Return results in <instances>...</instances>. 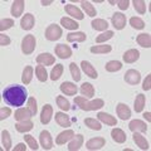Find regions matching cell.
<instances>
[{
	"mask_svg": "<svg viewBox=\"0 0 151 151\" xmlns=\"http://www.w3.org/2000/svg\"><path fill=\"white\" fill-rule=\"evenodd\" d=\"M92 28L94 30H98V32L107 30L108 23H107V20H105V19H94V20H92Z\"/></svg>",
	"mask_w": 151,
	"mask_h": 151,
	"instance_id": "cell-33",
	"label": "cell"
},
{
	"mask_svg": "<svg viewBox=\"0 0 151 151\" xmlns=\"http://www.w3.org/2000/svg\"><path fill=\"white\" fill-rule=\"evenodd\" d=\"M122 68V63L119 62V60H110L107 64H106V70L107 72H119Z\"/></svg>",
	"mask_w": 151,
	"mask_h": 151,
	"instance_id": "cell-42",
	"label": "cell"
},
{
	"mask_svg": "<svg viewBox=\"0 0 151 151\" xmlns=\"http://www.w3.org/2000/svg\"><path fill=\"white\" fill-rule=\"evenodd\" d=\"M150 88H151V74L146 76V79L144 81V84H142L144 91H150Z\"/></svg>",
	"mask_w": 151,
	"mask_h": 151,
	"instance_id": "cell-53",
	"label": "cell"
},
{
	"mask_svg": "<svg viewBox=\"0 0 151 151\" xmlns=\"http://www.w3.org/2000/svg\"><path fill=\"white\" fill-rule=\"evenodd\" d=\"M111 136H112V140L117 144H124L127 140L126 134L124 132V130H121V129H113L111 131Z\"/></svg>",
	"mask_w": 151,
	"mask_h": 151,
	"instance_id": "cell-26",
	"label": "cell"
},
{
	"mask_svg": "<svg viewBox=\"0 0 151 151\" xmlns=\"http://www.w3.org/2000/svg\"><path fill=\"white\" fill-rule=\"evenodd\" d=\"M74 136V131L73 130H65V131H62L60 134L57 136L55 139V144L57 145H64L65 142H68V141H70L73 139Z\"/></svg>",
	"mask_w": 151,
	"mask_h": 151,
	"instance_id": "cell-11",
	"label": "cell"
},
{
	"mask_svg": "<svg viewBox=\"0 0 151 151\" xmlns=\"http://www.w3.org/2000/svg\"><path fill=\"white\" fill-rule=\"evenodd\" d=\"M125 82H127L129 84H132V86H135V84H139L140 81H141V74L139 70L136 69H129L127 72L125 73Z\"/></svg>",
	"mask_w": 151,
	"mask_h": 151,
	"instance_id": "cell-5",
	"label": "cell"
},
{
	"mask_svg": "<svg viewBox=\"0 0 151 151\" xmlns=\"http://www.w3.org/2000/svg\"><path fill=\"white\" fill-rule=\"evenodd\" d=\"M14 25V20L13 19H1V22H0V30L4 32V30H8L13 28Z\"/></svg>",
	"mask_w": 151,
	"mask_h": 151,
	"instance_id": "cell-48",
	"label": "cell"
},
{
	"mask_svg": "<svg viewBox=\"0 0 151 151\" xmlns=\"http://www.w3.org/2000/svg\"><path fill=\"white\" fill-rule=\"evenodd\" d=\"M129 129L132 132H146L147 131V126L141 120H132L129 125Z\"/></svg>",
	"mask_w": 151,
	"mask_h": 151,
	"instance_id": "cell-23",
	"label": "cell"
},
{
	"mask_svg": "<svg viewBox=\"0 0 151 151\" xmlns=\"http://www.w3.org/2000/svg\"><path fill=\"white\" fill-rule=\"evenodd\" d=\"M63 73V64H55V67L50 70V79L52 81H58Z\"/></svg>",
	"mask_w": 151,
	"mask_h": 151,
	"instance_id": "cell-39",
	"label": "cell"
},
{
	"mask_svg": "<svg viewBox=\"0 0 151 151\" xmlns=\"http://www.w3.org/2000/svg\"><path fill=\"white\" fill-rule=\"evenodd\" d=\"M106 145V140L103 137H93L86 142V147L88 150H100Z\"/></svg>",
	"mask_w": 151,
	"mask_h": 151,
	"instance_id": "cell-10",
	"label": "cell"
},
{
	"mask_svg": "<svg viewBox=\"0 0 151 151\" xmlns=\"http://www.w3.org/2000/svg\"><path fill=\"white\" fill-rule=\"evenodd\" d=\"M12 115V110L9 107H1L0 108V120H5Z\"/></svg>",
	"mask_w": 151,
	"mask_h": 151,
	"instance_id": "cell-50",
	"label": "cell"
},
{
	"mask_svg": "<svg viewBox=\"0 0 151 151\" xmlns=\"http://www.w3.org/2000/svg\"><path fill=\"white\" fill-rule=\"evenodd\" d=\"M52 116H53V107L50 105H44L40 112V122L43 125L49 124L52 120Z\"/></svg>",
	"mask_w": 151,
	"mask_h": 151,
	"instance_id": "cell-8",
	"label": "cell"
},
{
	"mask_svg": "<svg viewBox=\"0 0 151 151\" xmlns=\"http://www.w3.org/2000/svg\"><path fill=\"white\" fill-rule=\"evenodd\" d=\"M57 105H58V107L62 111H64V112H67V111L70 110L69 101L65 97H63V96H58V97H57Z\"/></svg>",
	"mask_w": 151,
	"mask_h": 151,
	"instance_id": "cell-40",
	"label": "cell"
},
{
	"mask_svg": "<svg viewBox=\"0 0 151 151\" xmlns=\"http://www.w3.org/2000/svg\"><path fill=\"white\" fill-rule=\"evenodd\" d=\"M81 5H82V9L84 10V13H86L88 17H96L97 15L96 8L92 5L91 1H81Z\"/></svg>",
	"mask_w": 151,
	"mask_h": 151,
	"instance_id": "cell-35",
	"label": "cell"
},
{
	"mask_svg": "<svg viewBox=\"0 0 151 151\" xmlns=\"http://www.w3.org/2000/svg\"><path fill=\"white\" fill-rule=\"evenodd\" d=\"M24 6H25V1L24 0H15L12 5L10 9V13L14 18H19L23 14V10H24Z\"/></svg>",
	"mask_w": 151,
	"mask_h": 151,
	"instance_id": "cell-16",
	"label": "cell"
},
{
	"mask_svg": "<svg viewBox=\"0 0 151 151\" xmlns=\"http://www.w3.org/2000/svg\"><path fill=\"white\" fill-rule=\"evenodd\" d=\"M113 35H115V33L112 30H106L105 33H102V34H100L96 38V43H105V42H107L108 39L113 38Z\"/></svg>",
	"mask_w": 151,
	"mask_h": 151,
	"instance_id": "cell-46",
	"label": "cell"
},
{
	"mask_svg": "<svg viewBox=\"0 0 151 151\" xmlns=\"http://www.w3.org/2000/svg\"><path fill=\"white\" fill-rule=\"evenodd\" d=\"M33 79V68L30 67V65H27V67L24 68V70H23V76H22V82L25 84H29L32 82Z\"/></svg>",
	"mask_w": 151,
	"mask_h": 151,
	"instance_id": "cell-36",
	"label": "cell"
},
{
	"mask_svg": "<svg viewBox=\"0 0 151 151\" xmlns=\"http://www.w3.org/2000/svg\"><path fill=\"white\" fill-rule=\"evenodd\" d=\"M50 4H53V0H43L42 1V5H44V6H48Z\"/></svg>",
	"mask_w": 151,
	"mask_h": 151,
	"instance_id": "cell-56",
	"label": "cell"
},
{
	"mask_svg": "<svg viewBox=\"0 0 151 151\" xmlns=\"http://www.w3.org/2000/svg\"><path fill=\"white\" fill-rule=\"evenodd\" d=\"M91 53H96V54H106L110 53L112 50V47L108 44H101V45H93L91 47Z\"/></svg>",
	"mask_w": 151,
	"mask_h": 151,
	"instance_id": "cell-32",
	"label": "cell"
},
{
	"mask_svg": "<svg viewBox=\"0 0 151 151\" xmlns=\"http://www.w3.org/2000/svg\"><path fill=\"white\" fill-rule=\"evenodd\" d=\"M83 145V135H74L73 139L70 140V142L68 145L69 151H77L81 149V146Z\"/></svg>",
	"mask_w": 151,
	"mask_h": 151,
	"instance_id": "cell-27",
	"label": "cell"
},
{
	"mask_svg": "<svg viewBox=\"0 0 151 151\" xmlns=\"http://www.w3.org/2000/svg\"><path fill=\"white\" fill-rule=\"evenodd\" d=\"M35 76L38 78V81L40 82H45L47 79H48V72H47V69L44 65H37L35 67Z\"/></svg>",
	"mask_w": 151,
	"mask_h": 151,
	"instance_id": "cell-34",
	"label": "cell"
},
{
	"mask_svg": "<svg viewBox=\"0 0 151 151\" xmlns=\"http://www.w3.org/2000/svg\"><path fill=\"white\" fill-rule=\"evenodd\" d=\"M132 5H134L135 10L139 14H145L146 13V3L144 0H134L132 1Z\"/></svg>",
	"mask_w": 151,
	"mask_h": 151,
	"instance_id": "cell-45",
	"label": "cell"
},
{
	"mask_svg": "<svg viewBox=\"0 0 151 151\" xmlns=\"http://www.w3.org/2000/svg\"><path fill=\"white\" fill-rule=\"evenodd\" d=\"M24 140H25V144L29 146V147L32 149V150H34V151H37L38 149H39V146H38V142L35 141V139L33 137L32 135H25L24 136Z\"/></svg>",
	"mask_w": 151,
	"mask_h": 151,
	"instance_id": "cell-47",
	"label": "cell"
},
{
	"mask_svg": "<svg viewBox=\"0 0 151 151\" xmlns=\"http://www.w3.org/2000/svg\"><path fill=\"white\" fill-rule=\"evenodd\" d=\"M145 102H146V100H145V96L144 94H137L136 96V100H135V103H134V108H135V111L136 112H142V110H144V107H145Z\"/></svg>",
	"mask_w": 151,
	"mask_h": 151,
	"instance_id": "cell-37",
	"label": "cell"
},
{
	"mask_svg": "<svg viewBox=\"0 0 151 151\" xmlns=\"http://www.w3.org/2000/svg\"><path fill=\"white\" fill-rule=\"evenodd\" d=\"M108 3H110V4H112V5H115V4H116L117 1H115V0H110V1H108Z\"/></svg>",
	"mask_w": 151,
	"mask_h": 151,
	"instance_id": "cell-57",
	"label": "cell"
},
{
	"mask_svg": "<svg viewBox=\"0 0 151 151\" xmlns=\"http://www.w3.org/2000/svg\"><path fill=\"white\" fill-rule=\"evenodd\" d=\"M60 91H62V93H64L65 96H76V93L78 92V88L72 82H63L60 84Z\"/></svg>",
	"mask_w": 151,
	"mask_h": 151,
	"instance_id": "cell-19",
	"label": "cell"
},
{
	"mask_svg": "<svg viewBox=\"0 0 151 151\" xmlns=\"http://www.w3.org/2000/svg\"><path fill=\"white\" fill-rule=\"evenodd\" d=\"M28 108H29V111L32 112V115H33V116H35V115H37L38 107H37V101H35V98H34V97L28 98Z\"/></svg>",
	"mask_w": 151,
	"mask_h": 151,
	"instance_id": "cell-49",
	"label": "cell"
},
{
	"mask_svg": "<svg viewBox=\"0 0 151 151\" xmlns=\"http://www.w3.org/2000/svg\"><path fill=\"white\" fill-rule=\"evenodd\" d=\"M64 10H65V13H67L68 15H70L72 18L78 19V20H82V19L84 18L81 9L77 8L76 5H72V4H67V5L64 6Z\"/></svg>",
	"mask_w": 151,
	"mask_h": 151,
	"instance_id": "cell-12",
	"label": "cell"
},
{
	"mask_svg": "<svg viewBox=\"0 0 151 151\" xmlns=\"http://www.w3.org/2000/svg\"><path fill=\"white\" fill-rule=\"evenodd\" d=\"M116 112H117V116L124 121L129 120L131 117V110L129 108V106L125 105V103H119L116 107Z\"/></svg>",
	"mask_w": 151,
	"mask_h": 151,
	"instance_id": "cell-15",
	"label": "cell"
},
{
	"mask_svg": "<svg viewBox=\"0 0 151 151\" xmlns=\"http://www.w3.org/2000/svg\"><path fill=\"white\" fill-rule=\"evenodd\" d=\"M86 39H87V35L83 32H74V33L67 34V42H69V43H74V42L76 43H82Z\"/></svg>",
	"mask_w": 151,
	"mask_h": 151,
	"instance_id": "cell-24",
	"label": "cell"
},
{
	"mask_svg": "<svg viewBox=\"0 0 151 151\" xmlns=\"http://www.w3.org/2000/svg\"><path fill=\"white\" fill-rule=\"evenodd\" d=\"M54 50H55V54L58 55V58H60V59H67L72 55V49L65 44H58Z\"/></svg>",
	"mask_w": 151,
	"mask_h": 151,
	"instance_id": "cell-14",
	"label": "cell"
},
{
	"mask_svg": "<svg viewBox=\"0 0 151 151\" xmlns=\"http://www.w3.org/2000/svg\"><path fill=\"white\" fill-rule=\"evenodd\" d=\"M14 117H15L17 121H27V120H30L33 115L32 112L29 111V108H18V110L14 112Z\"/></svg>",
	"mask_w": 151,
	"mask_h": 151,
	"instance_id": "cell-21",
	"label": "cell"
},
{
	"mask_svg": "<svg viewBox=\"0 0 151 151\" xmlns=\"http://www.w3.org/2000/svg\"><path fill=\"white\" fill-rule=\"evenodd\" d=\"M74 103H77V106L83 111H94V110H100L105 106V101L102 98H96V100L88 101L86 97H76Z\"/></svg>",
	"mask_w": 151,
	"mask_h": 151,
	"instance_id": "cell-2",
	"label": "cell"
},
{
	"mask_svg": "<svg viewBox=\"0 0 151 151\" xmlns=\"http://www.w3.org/2000/svg\"><path fill=\"white\" fill-rule=\"evenodd\" d=\"M25 150H27V146H25V144H23V142L18 144L15 147H14V151H25Z\"/></svg>",
	"mask_w": 151,
	"mask_h": 151,
	"instance_id": "cell-54",
	"label": "cell"
},
{
	"mask_svg": "<svg viewBox=\"0 0 151 151\" xmlns=\"http://www.w3.org/2000/svg\"><path fill=\"white\" fill-rule=\"evenodd\" d=\"M10 43H12V40H10V38H9L8 35L0 34V45H1V47H5V45H9Z\"/></svg>",
	"mask_w": 151,
	"mask_h": 151,
	"instance_id": "cell-52",
	"label": "cell"
},
{
	"mask_svg": "<svg viewBox=\"0 0 151 151\" xmlns=\"http://www.w3.org/2000/svg\"><path fill=\"white\" fill-rule=\"evenodd\" d=\"M60 25H63L65 29H69V30H77L79 28V24L73 19H69V18H62L60 19Z\"/></svg>",
	"mask_w": 151,
	"mask_h": 151,
	"instance_id": "cell-31",
	"label": "cell"
},
{
	"mask_svg": "<svg viewBox=\"0 0 151 151\" xmlns=\"http://www.w3.org/2000/svg\"><path fill=\"white\" fill-rule=\"evenodd\" d=\"M35 45H37L35 35L34 34H28V35H25L24 38H23V40H22V52L25 55H29L34 52Z\"/></svg>",
	"mask_w": 151,
	"mask_h": 151,
	"instance_id": "cell-3",
	"label": "cell"
},
{
	"mask_svg": "<svg viewBox=\"0 0 151 151\" xmlns=\"http://www.w3.org/2000/svg\"><path fill=\"white\" fill-rule=\"evenodd\" d=\"M37 62L42 64V65H52V64H54L55 62V58H54V55H52L50 53H40L39 55L37 57Z\"/></svg>",
	"mask_w": 151,
	"mask_h": 151,
	"instance_id": "cell-22",
	"label": "cell"
},
{
	"mask_svg": "<svg viewBox=\"0 0 151 151\" xmlns=\"http://www.w3.org/2000/svg\"><path fill=\"white\" fill-rule=\"evenodd\" d=\"M69 70H70V74H72V77L76 82L81 81V70H79L78 65L76 64V62H72L69 64Z\"/></svg>",
	"mask_w": 151,
	"mask_h": 151,
	"instance_id": "cell-44",
	"label": "cell"
},
{
	"mask_svg": "<svg viewBox=\"0 0 151 151\" xmlns=\"http://www.w3.org/2000/svg\"><path fill=\"white\" fill-rule=\"evenodd\" d=\"M81 67H82V70L84 73H86V76H88L89 78H93V79H96L98 77V73H97V70L94 69L93 65L87 62V60H82V63H81Z\"/></svg>",
	"mask_w": 151,
	"mask_h": 151,
	"instance_id": "cell-20",
	"label": "cell"
},
{
	"mask_svg": "<svg viewBox=\"0 0 151 151\" xmlns=\"http://www.w3.org/2000/svg\"><path fill=\"white\" fill-rule=\"evenodd\" d=\"M116 4H117V6H119L121 10H127L129 6H130V1H129V0H119Z\"/></svg>",
	"mask_w": 151,
	"mask_h": 151,
	"instance_id": "cell-51",
	"label": "cell"
},
{
	"mask_svg": "<svg viewBox=\"0 0 151 151\" xmlns=\"http://www.w3.org/2000/svg\"><path fill=\"white\" fill-rule=\"evenodd\" d=\"M144 119L150 124V122H151V113H150V112H145V113H144Z\"/></svg>",
	"mask_w": 151,
	"mask_h": 151,
	"instance_id": "cell-55",
	"label": "cell"
},
{
	"mask_svg": "<svg viewBox=\"0 0 151 151\" xmlns=\"http://www.w3.org/2000/svg\"><path fill=\"white\" fill-rule=\"evenodd\" d=\"M139 58H140V52L137 49H129L122 55V59H124L125 63H135L136 60H139Z\"/></svg>",
	"mask_w": 151,
	"mask_h": 151,
	"instance_id": "cell-17",
	"label": "cell"
},
{
	"mask_svg": "<svg viewBox=\"0 0 151 151\" xmlns=\"http://www.w3.org/2000/svg\"><path fill=\"white\" fill-rule=\"evenodd\" d=\"M79 92H81V94L83 97H86V98H92L94 96V87L92 86L91 83H88V82H84L81 88H79Z\"/></svg>",
	"mask_w": 151,
	"mask_h": 151,
	"instance_id": "cell-29",
	"label": "cell"
},
{
	"mask_svg": "<svg viewBox=\"0 0 151 151\" xmlns=\"http://www.w3.org/2000/svg\"><path fill=\"white\" fill-rule=\"evenodd\" d=\"M111 23L115 27V29L122 30L126 27V17L122 13H115L111 18Z\"/></svg>",
	"mask_w": 151,
	"mask_h": 151,
	"instance_id": "cell-7",
	"label": "cell"
},
{
	"mask_svg": "<svg viewBox=\"0 0 151 151\" xmlns=\"http://www.w3.org/2000/svg\"><path fill=\"white\" fill-rule=\"evenodd\" d=\"M130 25L134 28V29L141 30V29H144V28H145V22L141 18H139V17H132L130 19Z\"/></svg>",
	"mask_w": 151,
	"mask_h": 151,
	"instance_id": "cell-43",
	"label": "cell"
},
{
	"mask_svg": "<svg viewBox=\"0 0 151 151\" xmlns=\"http://www.w3.org/2000/svg\"><path fill=\"white\" fill-rule=\"evenodd\" d=\"M63 32H62V28L57 24H50L48 28L45 29V38L50 42H55L58 40L60 37H62Z\"/></svg>",
	"mask_w": 151,
	"mask_h": 151,
	"instance_id": "cell-4",
	"label": "cell"
},
{
	"mask_svg": "<svg viewBox=\"0 0 151 151\" xmlns=\"http://www.w3.org/2000/svg\"><path fill=\"white\" fill-rule=\"evenodd\" d=\"M136 42L137 44L141 45L142 48H150L151 47V37L147 33H142V34H139L136 38Z\"/></svg>",
	"mask_w": 151,
	"mask_h": 151,
	"instance_id": "cell-30",
	"label": "cell"
},
{
	"mask_svg": "<svg viewBox=\"0 0 151 151\" xmlns=\"http://www.w3.org/2000/svg\"><path fill=\"white\" fill-rule=\"evenodd\" d=\"M34 127V124L30 120L27 121H18L15 124V129L18 132H22V134H25V132H29L30 130H33Z\"/></svg>",
	"mask_w": 151,
	"mask_h": 151,
	"instance_id": "cell-25",
	"label": "cell"
},
{
	"mask_svg": "<svg viewBox=\"0 0 151 151\" xmlns=\"http://www.w3.org/2000/svg\"><path fill=\"white\" fill-rule=\"evenodd\" d=\"M84 125L87 127H89L91 130H96V131H100L102 129V125L101 122L96 120V119H86L84 120Z\"/></svg>",
	"mask_w": 151,
	"mask_h": 151,
	"instance_id": "cell-41",
	"label": "cell"
},
{
	"mask_svg": "<svg viewBox=\"0 0 151 151\" xmlns=\"http://www.w3.org/2000/svg\"><path fill=\"white\" fill-rule=\"evenodd\" d=\"M97 120L100 121V122H102V124H106L107 126H117V120H116V117L111 116L110 113L98 112Z\"/></svg>",
	"mask_w": 151,
	"mask_h": 151,
	"instance_id": "cell-13",
	"label": "cell"
},
{
	"mask_svg": "<svg viewBox=\"0 0 151 151\" xmlns=\"http://www.w3.org/2000/svg\"><path fill=\"white\" fill-rule=\"evenodd\" d=\"M39 142L40 146L43 147L44 150H50L53 147V140H52V136H50V132L49 131H42L40 135H39Z\"/></svg>",
	"mask_w": 151,
	"mask_h": 151,
	"instance_id": "cell-6",
	"label": "cell"
},
{
	"mask_svg": "<svg viewBox=\"0 0 151 151\" xmlns=\"http://www.w3.org/2000/svg\"><path fill=\"white\" fill-rule=\"evenodd\" d=\"M132 140H134V142L136 144V146H139L141 150H149L150 149L147 140H146L144 136L140 134V132H134V135H132Z\"/></svg>",
	"mask_w": 151,
	"mask_h": 151,
	"instance_id": "cell-18",
	"label": "cell"
},
{
	"mask_svg": "<svg viewBox=\"0 0 151 151\" xmlns=\"http://www.w3.org/2000/svg\"><path fill=\"white\" fill-rule=\"evenodd\" d=\"M3 98L9 106L20 107L25 103V100L28 98V91L23 86H10L3 92Z\"/></svg>",
	"mask_w": 151,
	"mask_h": 151,
	"instance_id": "cell-1",
	"label": "cell"
},
{
	"mask_svg": "<svg viewBox=\"0 0 151 151\" xmlns=\"http://www.w3.org/2000/svg\"><path fill=\"white\" fill-rule=\"evenodd\" d=\"M1 142H3L4 149L6 151L12 150V137H10V134H9L8 130H4L1 132Z\"/></svg>",
	"mask_w": 151,
	"mask_h": 151,
	"instance_id": "cell-38",
	"label": "cell"
},
{
	"mask_svg": "<svg viewBox=\"0 0 151 151\" xmlns=\"http://www.w3.org/2000/svg\"><path fill=\"white\" fill-rule=\"evenodd\" d=\"M34 24H35V19H34V15L30 13H27L20 20V27H22V29H24V30L33 29Z\"/></svg>",
	"mask_w": 151,
	"mask_h": 151,
	"instance_id": "cell-9",
	"label": "cell"
},
{
	"mask_svg": "<svg viewBox=\"0 0 151 151\" xmlns=\"http://www.w3.org/2000/svg\"><path fill=\"white\" fill-rule=\"evenodd\" d=\"M55 122L60 127H64V129H67V127L70 126V120H69V117L65 115V112H57L55 113Z\"/></svg>",
	"mask_w": 151,
	"mask_h": 151,
	"instance_id": "cell-28",
	"label": "cell"
}]
</instances>
